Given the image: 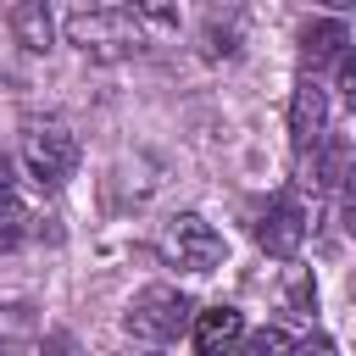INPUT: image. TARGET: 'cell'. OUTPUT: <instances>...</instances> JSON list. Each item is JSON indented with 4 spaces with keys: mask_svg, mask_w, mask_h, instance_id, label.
Instances as JSON below:
<instances>
[{
    "mask_svg": "<svg viewBox=\"0 0 356 356\" xmlns=\"http://www.w3.org/2000/svg\"><path fill=\"white\" fill-rule=\"evenodd\" d=\"M289 306H295V312H312V306H317V284L306 278V267L289 273Z\"/></svg>",
    "mask_w": 356,
    "mask_h": 356,
    "instance_id": "obj_15",
    "label": "cell"
},
{
    "mask_svg": "<svg viewBox=\"0 0 356 356\" xmlns=\"http://www.w3.org/2000/svg\"><path fill=\"white\" fill-rule=\"evenodd\" d=\"M28 234H33V211H28L17 195H6V200H0V250H17Z\"/></svg>",
    "mask_w": 356,
    "mask_h": 356,
    "instance_id": "obj_12",
    "label": "cell"
},
{
    "mask_svg": "<svg viewBox=\"0 0 356 356\" xmlns=\"http://www.w3.org/2000/svg\"><path fill=\"white\" fill-rule=\"evenodd\" d=\"M339 44H350V33H345L339 17H317V22L300 28V56H306L312 67H317V61H339V56H345Z\"/></svg>",
    "mask_w": 356,
    "mask_h": 356,
    "instance_id": "obj_10",
    "label": "cell"
},
{
    "mask_svg": "<svg viewBox=\"0 0 356 356\" xmlns=\"http://www.w3.org/2000/svg\"><path fill=\"white\" fill-rule=\"evenodd\" d=\"M339 178H350V150H345V139H323L317 150H312V189H334Z\"/></svg>",
    "mask_w": 356,
    "mask_h": 356,
    "instance_id": "obj_11",
    "label": "cell"
},
{
    "mask_svg": "<svg viewBox=\"0 0 356 356\" xmlns=\"http://www.w3.org/2000/svg\"><path fill=\"white\" fill-rule=\"evenodd\" d=\"M11 33H17V44L22 50H50V39H56V22H50V6L44 0H22V6H11Z\"/></svg>",
    "mask_w": 356,
    "mask_h": 356,
    "instance_id": "obj_9",
    "label": "cell"
},
{
    "mask_svg": "<svg viewBox=\"0 0 356 356\" xmlns=\"http://www.w3.org/2000/svg\"><path fill=\"white\" fill-rule=\"evenodd\" d=\"M289 134L300 150H317L328 139V89L317 78H300V89L289 100Z\"/></svg>",
    "mask_w": 356,
    "mask_h": 356,
    "instance_id": "obj_6",
    "label": "cell"
},
{
    "mask_svg": "<svg viewBox=\"0 0 356 356\" xmlns=\"http://www.w3.org/2000/svg\"><path fill=\"white\" fill-rule=\"evenodd\" d=\"M6 195H11V161L0 156V200H6Z\"/></svg>",
    "mask_w": 356,
    "mask_h": 356,
    "instance_id": "obj_19",
    "label": "cell"
},
{
    "mask_svg": "<svg viewBox=\"0 0 356 356\" xmlns=\"http://www.w3.org/2000/svg\"><path fill=\"white\" fill-rule=\"evenodd\" d=\"M161 250H167V261L172 267H184V273H211L217 261H222V234L206 222V217H195V211H184V217H172L167 222V239H161Z\"/></svg>",
    "mask_w": 356,
    "mask_h": 356,
    "instance_id": "obj_4",
    "label": "cell"
},
{
    "mask_svg": "<svg viewBox=\"0 0 356 356\" xmlns=\"http://www.w3.org/2000/svg\"><path fill=\"white\" fill-rule=\"evenodd\" d=\"M289 356H339V350H334V339H328V334H306Z\"/></svg>",
    "mask_w": 356,
    "mask_h": 356,
    "instance_id": "obj_16",
    "label": "cell"
},
{
    "mask_svg": "<svg viewBox=\"0 0 356 356\" xmlns=\"http://www.w3.org/2000/svg\"><path fill=\"white\" fill-rule=\"evenodd\" d=\"M145 28H150L145 6H78V11H67V39L100 61L134 56L145 44Z\"/></svg>",
    "mask_w": 356,
    "mask_h": 356,
    "instance_id": "obj_1",
    "label": "cell"
},
{
    "mask_svg": "<svg viewBox=\"0 0 356 356\" xmlns=\"http://www.w3.org/2000/svg\"><path fill=\"white\" fill-rule=\"evenodd\" d=\"M239 339H245L239 306H206V312H195V350L200 356H228Z\"/></svg>",
    "mask_w": 356,
    "mask_h": 356,
    "instance_id": "obj_7",
    "label": "cell"
},
{
    "mask_svg": "<svg viewBox=\"0 0 356 356\" xmlns=\"http://www.w3.org/2000/svg\"><path fill=\"white\" fill-rule=\"evenodd\" d=\"M295 345L278 334V328H261V334H250V345H245V356H289Z\"/></svg>",
    "mask_w": 356,
    "mask_h": 356,
    "instance_id": "obj_14",
    "label": "cell"
},
{
    "mask_svg": "<svg viewBox=\"0 0 356 356\" xmlns=\"http://www.w3.org/2000/svg\"><path fill=\"white\" fill-rule=\"evenodd\" d=\"M22 161H28V178L39 189H61L72 178V167H78V134L67 122H28Z\"/></svg>",
    "mask_w": 356,
    "mask_h": 356,
    "instance_id": "obj_3",
    "label": "cell"
},
{
    "mask_svg": "<svg viewBox=\"0 0 356 356\" xmlns=\"http://www.w3.org/2000/svg\"><path fill=\"white\" fill-rule=\"evenodd\" d=\"M39 345V306L6 300L0 306V356H28Z\"/></svg>",
    "mask_w": 356,
    "mask_h": 356,
    "instance_id": "obj_8",
    "label": "cell"
},
{
    "mask_svg": "<svg viewBox=\"0 0 356 356\" xmlns=\"http://www.w3.org/2000/svg\"><path fill=\"white\" fill-rule=\"evenodd\" d=\"M339 89H345V100L356 106V50H345V56H339Z\"/></svg>",
    "mask_w": 356,
    "mask_h": 356,
    "instance_id": "obj_17",
    "label": "cell"
},
{
    "mask_svg": "<svg viewBox=\"0 0 356 356\" xmlns=\"http://www.w3.org/2000/svg\"><path fill=\"white\" fill-rule=\"evenodd\" d=\"M345 228L356 234V167H350V178H345Z\"/></svg>",
    "mask_w": 356,
    "mask_h": 356,
    "instance_id": "obj_18",
    "label": "cell"
},
{
    "mask_svg": "<svg viewBox=\"0 0 356 356\" xmlns=\"http://www.w3.org/2000/svg\"><path fill=\"white\" fill-rule=\"evenodd\" d=\"M189 317H195V300H189L184 289H172V284H145V289L128 300L122 328H128L134 339H145V345H167V339H178V334L189 328Z\"/></svg>",
    "mask_w": 356,
    "mask_h": 356,
    "instance_id": "obj_2",
    "label": "cell"
},
{
    "mask_svg": "<svg viewBox=\"0 0 356 356\" xmlns=\"http://www.w3.org/2000/svg\"><path fill=\"white\" fill-rule=\"evenodd\" d=\"M200 50H206L211 61H217V56H234V22H217V17H211V22H206V44H200Z\"/></svg>",
    "mask_w": 356,
    "mask_h": 356,
    "instance_id": "obj_13",
    "label": "cell"
},
{
    "mask_svg": "<svg viewBox=\"0 0 356 356\" xmlns=\"http://www.w3.org/2000/svg\"><path fill=\"white\" fill-rule=\"evenodd\" d=\"M256 239H261L267 256H284V261H289V256L306 245V211H300V200H295V195H278V200L261 211Z\"/></svg>",
    "mask_w": 356,
    "mask_h": 356,
    "instance_id": "obj_5",
    "label": "cell"
}]
</instances>
